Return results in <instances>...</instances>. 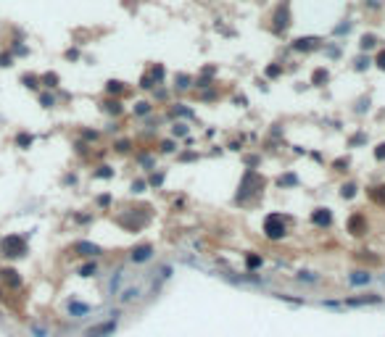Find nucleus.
<instances>
[{"instance_id":"cd10ccee","label":"nucleus","mask_w":385,"mask_h":337,"mask_svg":"<svg viewBox=\"0 0 385 337\" xmlns=\"http://www.w3.org/2000/svg\"><path fill=\"white\" fill-rule=\"evenodd\" d=\"M298 279H306V282H317V274H311V271H301V274H298Z\"/></svg>"},{"instance_id":"e433bc0d","label":"nucleus","mask_w":385,"mask_h":337,"mask_svg":"<svg viewBox=\"0 0 385 337\" xmlns=\"http://www.w3.org/2000/svg\"><path fill=\"white\" fill-rule=\"evenodd\" d=\"M116 150H119V153H124V150H129V142H127V140H121V142H116Z\"/></svg>"},{"instance_id":"473e14b6","label":"nucleus","mask_w":385,"mask_h":337,"mask_svg":"<svg viewBox=\"0 0 385 337\" xmlns=\"http://www.w3.org/2000/svg\"><path fill=\"white\" fill-rule=\"evenodd\" d=\"M0 66H11V53H3V56H0Z\"/></svg>"},{"instance_id":"ea45409f","label":"nucleus","mask_w":385,"mask_h":337,"mask_svg":"<svg viewBox=\"0 0 385 337\" xmlns=\"http://www.w3.org/2000/svg\"><path fill=\"white\" fill-rule=\"evenodd\" d=\"M267 74H269V76H277V74H280V66H269Z\"/></svg>"},{"instance_id":"5701e85b","label":"nucleus","mask_w":385,"mask_h":337,"mask_svg":"<svg viewBox=\"0 0 385 337\" xmlns=\"http://www.w3.org/2000/svg\"><path fill=\"white\" fill-rule=\"evenodd\" d=\"M341 195L343 198H353V195H356V185H343L341 187Z\"/></svg>"},{"instance_id":"79ce46f5","label":"nucleus","mask_w":385,"mask_h":337,"mask_svg":"<svg viewBox=\"0 0 385 337\" xmlns=\"http://www.w3.org/2000/svg\"><path fill=\"white\" fill-rule=\"evenodd\" d=\"M151 182H153V185H161V182H164V177H161V174H153Z\"/></svg>"},{"instance_id":"c756f323","label":"nucleus","mask_w":385,"mask_h":337,"mask_svg":"<svg viewBox=\"0 0 385 337\" xmlns=\"http://www.w3.org/2000/svg\"><path fill=\"white\" fill-rule=\"evenodd\" d=\"M148 111H151L148 103H137V105H135V113H148Z\"/></svg>"},{"instance_id":"f03ea898","label":"nucleus","mask_w":385,"mask_h":337,"mask_svg":"<svg viewBox=\"0 0 385 337\" xmlns=\"http://www.w3.org/2000/svg\"><path fill=\"white\" fill-rule=\"evenodd\" d=\"M261 187H264V179H261L256 171H245L243 182H240V193H237V201H248V198L253 193H259Z\"/></svg>"},{"instance_id":"4468645a","label":"nucleus","mask_w":385,"mask_h":337,"mask_svg":"<svg viewBox=\"0 0 385 337\" xmlns=\"http://www.w3.org/2000/svg\"><path fill=\"white\" fill-rule=\"evenodd\" d=\"M40 82L45 84V87H56V84H58V74L48 71V74H42V76H40Z\"/></svg>"},{"instance_id":"aec40b11","label":"nucleus","mask_w":385,"mask_h":337,"mask_svg":"<svg viewBox=\"0 0 385 337\" xmlns=\"http://www.w3.org/2000/svg\"><path fill=\"white\" fill-rule=\"evenodd\" d=\"M21 82H24L27 87H32V90H37V87H40V79H37L35 74H27V76H24V79H21Z\"/></svg>"},{"instance_id":"2eb2a0df","label":"nucleus","mask_w":385,"mask_h":337,"mask_svg":"<svg viewBox=\"0 0 385 337\" xmlns=\"http://www.w3.org/2000/svg\"><path fill=\"white\" fill-rule=\"evenodd\" d=\"M106 90H109L111 95H119L121 90H124V84H121V82H116V79H111L109 84H106Z\"/></svg>"},{"instance_id":"a19ab883","label":"nucleus","mask_w":385,"mask_h":337,"mask_svg":"<svg viewBox=\"0 0 385 337\" xmlns=\"http://www.w3.org/2000/svg\"><path fill=\"white\" fill-rule=\"evenodd\" d=\"M143 187H145V182H140V179H137L135 185H132V190H135V193H143Z\"/></svg>"},{"instance_id":"7c9ffc66","label":"nucleus","mask_w":385,"mask_h":337,"mask_svg":"<svg viewBox=\"0 0 385 337\" xmlns=\"http://www.w3.org/2000/svg\"><path fill=\"white\" fill-rule=\"evenodd\" d=\"M174 135H177V137L188 135V127H185V124H174Z\"/></svg>"},{"instance_id":"72a5a7b5","label":"nucleus","mask_w":385,"mask_h":337,"mask_svg":"<svg viewBox=\"0 0 385 337\" xmlns=\"http://www.w3.org/2000/svg\"><path fill=\"white\" fill-rule=\"evenodd\" d=\"M280 185H296V177L288 174V177H280Z\"/></svg>"},{"instance_id":"4be33fe9","label":"nucleus","mask_w":385,"mask_h":337,"mask_svg":"<svg viewBox=\"0 0 385 337\" xmlns=\"http://www.w3.org/2000/svg\"><path fill=\"white\" fill-rule=\"evenodd\" d=\"M375 37L372 34H367V37H361V50H369V48H375Z\"/></svg>"},{"instance_id":"c85d7f7f","label":"nucleus","mask_w":385,"mask_h":337,"mask_svg":"<svg viewBox=\"0 0 385 337\" xmlns=\"http://www.w3.org/2000/svg\"><path fill=\"white\" fill-rule=\"evenodd\" d=\"M111 174H114V171H111L109 166H101V168L95 171V177H103V179H106V177H111Z\"/></svg>"},{"instance_id":"2f4dec72","label":"nucleus","mask_w":385,"mask_h":337,"mask_svg":"<svg viewBox=\"0 0 385 337\" xmlns=\"http://www.w3.org/2000/svg\"><path fill=\"white\" fill-rule=\"evenodd\" d=\"M375 158H377V161H383V158H385V142H383V145H377V150H375Z\"/></svg>"},{"instance_id":"20e7f679","label":"nucleus","mask_w":385,"mask_h":337,"mask_svg":"<svg viewBox=\"0 0 385 337\" xmlns=\"http://www.w3.org/2000/svg\"><path fill=\"white\" fill-rule=\"evenodd\" d=\"M114 332H116V319H109V321H103V324L90 327L87 332H84V337H109Z\"/></svg>"},{"instance_id":"6e6552de","label":"nucleus","mask_w":385,"mask_h":337,"mask_svg":"<svg viewBox=\"0 0 385 337\" xmlns=\"http://www.w3.org/2000/svg\"><path fill=\"white\" fill-rule=\"evenodd\" d=\"M311 221H314L317 227H330V221H333V213H330L327 208H317V211L311 213Z\"/></svg>"},{"instance_id":"6ab92c4d","label":"nucleus","mask_w":385,"mask_h":337,"mask_svg":"<svg viewBox=\"0 0 385 337\" xmlns=\"http://www.w3.org/2000/svg\"><path fill=\"white\" fill-rule=\"evenodd\" d=\"M311 82H314V84L327 82V71H325V68H317V71H314V76H311Z\"/></svg>"},{"instance_id":"423d86ee","label":"nucleus","mask_w":385,"mask_h":337,"mask_svg":"<svg viewBox=\"0 0 385 337\" xmlns=\"http://www.w3.org/2000/svg\"><path fill=\"white\" fill-rule=\"evenodd\" d=\"M377 303H383V295H361V298H348L346 301V305H377Z\"/></svg>"},{"instance_id":"f8f14e48","label":"nucleus","mask_w":385,"mask_h":337,"mask_svg":"<svg viewBox=\"0 0 385 337\" xmlns=\"http://www.w3.org/2000/svg\"><path fill=\"white\" fill-rule=\"evenodd\" d=\"M317 37H301V40H296L293 42V48L296 50H314V48H317Z\"/></svg>"},{"instance_id":"9d476101","label":"nucleus","mask_w":385,"mask_h":337,"mask_svg":"<svg viewBox=\"0 0 385 337\" xmlns=\"http://www.w3.org/2000/svg\"><path fill=\"white\" fill-rule=\"evenodd\" d=\"M0 279H3L8 287H19V285H21L19 271H13V269H3V271H0Z\"/></svg>"},{"instance_id":"4c0bfd02","label":"nucleus","mask_w":385,"mask_h":337,"mask_svg":"<svg viewBox=\"0 0 385 337\" xmlns=\"http://www.w3.org/2000/svg\"><path fill=\"white\" fill-rule=\"evenodd\" d=\"M161 150H164V153H172V150H174V142H169V140H166L164 145H161Z\"/></svg>"},{"instance_id":"f704fd0d","label":"nucleus","mask_w":385,"mask_h":337,"mask_svg":"<svg viewBox=\"0 0 385 337\" xmlns=\"http://www.w3.org/2000/svg\"><path fill=\"white\" fill-rule=\"evenodd\" d=\"M153 79H164V68L161 66H153Z\"/></svg>"},{"instance_id":"dca6fc26","label":"nucleus","mask_w":385,"mask_h":337,"mask_svg":"<svg viewBox=\"0 0 385 337\" xmlns=\"http://www.w3.org/2000/svg\"><path fill=\"white\" fill-rule=\"evenodd\" d=\"M103 108L116 116V113H121V103H119V101H109V103H103Z\"/></svg>"},{"instance_id":"393cba45","label":"nucleus","mask_w":385,"mask_h":337,"mask_svg":"<svg viewBox=\"0 0 385 337\" xmlns=\"http://www.w3.org/2000/svg\"><path fill=\"white\" fill-rule=\"evenodd\" d=\"M380 190H383V187H375L369 195H372V201H377V203H385V193H380Z\"/></svg>"},{"instance_id":"ddd939ff","label":"nucleus","mask_w":385,"mask_h":337,"mask_svg":"<svg viewBox=\"0 0 385 337\" xmlns=\"http://www.w3.org/2000/svg\"><path fill=\"white\" fill-rule=\"evenodd\" d=\"M137 295H140V287H127L124 293H121V303H129V301H135Z\"/></svg>"},{"instance_id":"1a4fd4ad","label":"nucleus","mask_w":385,"mask_h":337,"mask_svg":"<svg viewBox=\"0 0 385 337\" xmlns=\"http://www.w3.org/2000/svg\"><path fill=\"white\" fill-rule=\"evenodd\" d=\"M348 282H351L353 287H364V285L372 282V274H369V271H353L351 277H348Z\"/></svg>"},{"instance_id":"b1692460","label":"nucleus","mask_w":385,"mask_h":337,"mask_svg":"<svg viewBox=\"0 0 385 337\" xmlns=\"http://www.w3.org/2000/svg\"><path fill=\"white\" fill-rule=\"evenodd\" d=\"M95 271H98V266H95V264H87V266H82V269H79L82 277H92Z\"/></svg>"},{"instance_id":"f257e3e1","label":"nucleus","mask_w":385,"mask_h":337,"mask_svg":"<svg viewBox=\"0 0 385 337\" xmlns=\"http://www.w3.org/2000/svg\"><path fill=\"white\" fill-rule=\"evenodd\" d=\"M0 253H3L5 258H21L27 253V240L19 235H5L3 240H0Z\"/></svg>"},{"instance_id":"58836bf2","label":"nucleus","mask_w":385,"mask_h":337,"mask_svg":"<svg viewBox=\"0 0 385 337\" xmlns=\"http://www.w3.org/2000/svg\"><path fill=\"white\" fill-rule=\"evenodd\" d=\"M377 66H380V68H383V71H385V50L380 53V56H377Z\"/></svg>"},{"instance_id":"7ed1b4c3","label":"nucleus","mask_w":385,"mask_h":337,"mask_svg":"<svg viewBox=\"0 0 385 337\" xmlns=\"http://www.w3.org/2000/svg\"><path fill=\"white\" fill-rule=\"evenodd\" d=\"M264 232L269 240H280V237H285V221L280 213H269V216L264 219Z\"/></svg>"},{"instance_id":"f3484780","label":"nucleus","mask_w":385,"mask_h":337,"mask_svg":"<svg viewBox=\"0 0 385 337\" xmlns=\"http://www.w3.org/2000/svg\"><path fill=\"white\" fill-rule=\"evenodd\" d=\"M69 311H72L74 316H79V313H87V311H90V305H84V303H72V305H69Z\"/></svg>"},{"instance_id":"39448f33","label":"nucleus","mask_w":385,"mask_h":337,"mask_svg":"<svg viewBox=\"0 0 385 337\" xmlns=\"http://www.w3.org/2000/svg\"><path fill=\"white\" fill-rule=\"evenodd\" d=\"M348 232H351V235H356V237L367 232V219L361 216V213H353V216L348 219Z\"/></svg>"},{"instance_id":"a878e982","label":"nucleus","mask_w":385,"mask_h":337,"mask_svg":"<svg viewBox=\"0 0 385 337\" xmlns=\"http://www.w3.org/2000/svg\"><path fill=\"white\" fill-rule=\"evenodd\" d=\"M177 87H180V90H185V87H190V76H185V74H180V76H177Z\"/></svg>"},{"instance_id":"9b49d317","label":"nucleus","mask_w":385,"mask_h":337,"mask_svg":"<svg viewBox=\"0 0 385 337\" xmlns=\"http://www.w3.org/2000/svg\"><path fill=\"white\" fill-rule=\"evenodd\" d=\"M74 250L82 253V256H98V253H101V248H98V245H92V242H77Z\"/></svg>"},{"instance_id":"c9c22d12","label":"nucleus","mask_w":385,"mask_h":337,"mask_svg":"<svg viewBox=\"0 0 385 337\" xmlns=\"http://www.w3.org/2000/svg\"><path fill=\"white\" fill-rule=\"evenodd\" d=\"M369 66V58H359L356 61V68H359V71H361V68H367Z\"/></svg>"},{"instance_id":"412c9836","label":"nucleus","mask_w":385,"mask_h":337,"mask_svg":"<svg viewBox=\"0 0 385 337\" xmlns=\"http://www.w3.org/2000/svg\"><path fill=\"white\" fill-rule=\"evenodd\" d=\"M245 266H248V269H259V266H261V256H253V253H251V256L245 258Z\"/></svg>"},{"instance_id":"bb28decb","label":"nucleus","mask_w":385,"mask_h":337,"mask_svg":"<svg viewBox=\"0 0 385 337\" xmlns=\"http://www.w3.org/2000/svg\"><path fill=\"white\" fill-rule=\"evenodd\" d=\"M40 103L45 105V108H53V103H56V98H53V95H40Z\"/></svg>"},{"instance_id":"a211bd4d","label":"nucleus","mask_w":385,"mask_h":337,"mask_svg":"<svg viewBox=\"0 0 385 337\" xmlns=\"http://www.w3.org/2000/svg\"><path fill=\"white\" fill-rule=\"evenodd\" d=\"M32 142H35L32 135H19V137H16V145H19V148H29Z\"/></svg>"},{"instance_id":"0eeeda50","label":"nucleus","mask_w":385,"mask_h":337,"mask_svg":"<svg viewBox=\"0 0 385 337\" xmlns=\"http://www.w3.org/2000/svg\"><path fill=\"white\" fill-rule=\"evenodd\" d=\"M153 256V248L151 245H137V248L129 253V258H132L135 264H143V261H148V258Z\"/></svg>"}]
</instances>
